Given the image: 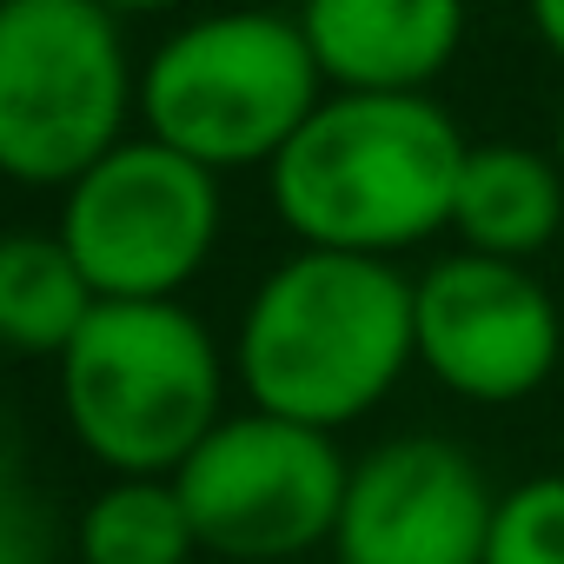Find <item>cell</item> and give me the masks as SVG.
<instances>
[{
  "label": "cell",
  "instance_id": "cell-8",
  "mask_svg": "<svg viewBox=\"0 0 564 564\" xmlns=\"http://www.w3.org/2000/svg\"><path fill=\"white\" fill-rule=\"evenodd\" d=\"M419 372L465 405H518L564 359L557 293L524 259L445 252L412 279Z\"/></svg>",
  "mask_w": 564,
  "mask_h": 564
},
{
  "label": "cell",
  "instance_id": "cell-3",
  "mask_svg": "<svg viewBox=\"0 0 564 564\" xmlns=\"http://www.w3.org/2000/svg\"><path fill=\"white\" fill-rule=\"evenodd\" d=\"M232 352L186 300H100L54 359L67 438L107 478H173L232 412Z\"/></svg>",
  "mask_w": 564,
  "mask_h": 564
},
{
  "label": "cell",
  "instance_id": "cell-12",
  "mask_svg": "<svg viewBox=\"0 0 564 564\" xmlns=\"http://www.w3.org/2000/svg\"><path fill=\"white\" fill-rule=\"evenodd\" d=\"M94 306L100 300L61 232H34V226L0 232V352L61 359Z\"/></svg>",
  "mask_w": 564,
  "mask_h": 564
},
{
  "label": "cell",
  "instance_id": "cell-15",
  "mask_svg": "<svg viewBox=\"0 0 564 564\" xmlns=\"http://www.w3.org/2000/svg\"><path fill=\"white\" fill-rule=\"evenodd\" d=\"M485 564H564V471H538L498 491Z\"/></svg>",
  "mask_w": 564,
  "mask_h": 564
},
{
  "label": "cell",
  "instance_id": "cell-5",
  "mask_svg": "<svg viewBox=\"0 0 564 564\" xmlns=\"http://www.w3.org/2000/svg\"><path fill=\"white\" fill-rule=\"evenodd\" d=\"M140 120V54L94 0H0V180L74 186Z\"/></svg>",
  "mask_w": 564,
  "mask_h": 564
},
{
  "label": "cell",
  "instance_id": "cell-17",
  "mask_svg": "<svg viewBox=\"0 0 564 564\" xmlns=\"http://www.w3.org/2000/svg\"><path fill=\"white\" fill-rule=\"evenodd\" d=\"M94 8H107L113 21H166V14L186 8V0H94Z\"/></svg>",
  "mask_w": 564,
  "mask_h": 564
},
{
  "label": "cell",
  "instance_id": "cell-4",
  "mask_svg": "<svg viewBox=\"0 0 564 564\" xmlns=\"http://www.w3.org/2000/svg\"><path fill=\"white\" fill-rule=\"evenodd\" d=\"M326 100V74L300 34V14L213 8L180 21L140 54V133L226 173H265L306 113Z\"/></svg>",
  "mask_w": 564,
  "mask_h": 564
},
{
  "label": "cell",
  "instance_id": "cell-10",
  "mask_svg": "<svg viewBox=\"0 0 564 564\" xmlns=\"http://www.w3.org/2000/svg\"><path fill=\"white\" fill-rule=\"evenodd\" d=\"M326 94H432L465 47V0H300Z\"/></svg>",
  "mask_w": 564,
  "mask_h": 564
},
{
  "label": "cell",
  "instance_id": "cell-13",
  "mask_svg": "<svg viewBox=\"0 0 564 564\" xmlns=\"http://www.w3.org/2000/svg\"><path fill=\"white\" fill-rule=\"evenodd\" d=\"M80 564H199V538L173 478H107L74 518Z\"/></svg>",
  "mask_w": 564,
  "mask_h": 564
},
{
  "label": "cell",
  "instance_id": "cell-16",
  "mask_svg": "<svg viewBox=\"0 0 564 564\" xmlns=\"http://www.w3.org/2000/svg\"><path fill=\"white\" fill-rule=\"evenodd\" d=\"M524 14H531V34L544 41V54L564 61V0H524Z\"/></svg>",
  "mask_w": 564,
  "mask_h": 564
},
{
  "label": "cell",
  "instance_id": "cell-11",
  "mask_svg": "<svg viewBox=\"0 0 564 564\" xmlns=\"http://www.w3.org/2000/svg\"><path fill=\"white\" fill-rule=\"evenodd\" d=\"M564 232V173L524 140H471L452 193V239L491 259H538Z\"/></svg>",
  "mask_w": 564,
  "mask_h": 564
},
{
  "label": "cell",
  "instance_id": "cell-1",
  "mask_svg": "<svg viewBox=\"0 0 564 564\" xmlns=\"http://www.w3.org/2000/svg\"><path fill=\"white\" fill-rule=\"evenodd\" d=\"M226 352L246 405L346 432L372 419L419 366L412 279L399 259L293 246L246 293Z\"/></svg>",
  "mask_w": 564,
  "mask_h": 564
},
{
  "label": "cell",
  "instance_id": "cell-6",
  "mask_svg": "<svg viewBox=\"0 0 564 564\" xmlns=\"http://www.w3.org/2000/svg\"><path fill=\"white\" fill-rule=\"evenodd\" d=\"M54 232L87 272L94 300H186L226 232V180L133 127L74 186H61Z\"/></svg>",
  "mask_w": 564,
  "mask_h": 564
},
{
  "label": "cell",
  "instance_id": "cell-18",
  "mask_svg": "<svg viewBox=\"0 0 564 564\" xmlns=\"http://www.w3.org/2000/svg\"><path fill=\"white\" fill-rule=\"evenodd\" d=\"M551 160H557V173H564V107H557V133H551Z\"/></svg>",
  "mask_w": 564,
  "mask_h": 564
},
{
  "label": "cell",
  "instance_id": "cell-7",
  "mask_svg": "<svg viewBox=\"0 0 564 564\" xmlns=\"http://www.w3.org/2000/svg\"><path fill=\"white\" fill-rule=\"evenodd\" d=\"M352 458L339 432L279 419L259 405L226 412L173 471L193 538L219 564H293L333 544Z\"/></svg>",
  "mask_w": 564,
  "mask_h": 564
},
{
  "label": "cell",
  "instance_id": "cell-9",
  "mask_svg": "<svg viewBox=\"0 0 564 564\" xmlns=\"http://www.w3.org/2000/svg\"><path fill=\"white\" fill-rule=\"evenodd\" d=\"M498 491L485 465L432 432L386 438L352 458L333 557L339 564H485Z\"/></svg>",
  "mask_w": 564,
  "mask_h": 564
},
{
  "label": "cell",
  "instance_id": "cell-2",
  "mask_svg": "<svg viewBox=\"0 0 564 564\" xmlns=\"http://www.w3.org/2000/svg\"><path fill=\"white\" fill-rule=\"evenodd\" d=\"M471 140L432 94H326L272 153L265 199L293 246L399 259L452 232Z\"/></svg>",
  "mask_w": 564,
  "mask_h": 564
},
{
  "label": "cell",
  "instance_id": "cell-14",
  "mask_svg": "<svg viewBox=\"0 0 564 564\" xmlns=\"http://www.w3.org/2000/svg\"><path fill=\"white\" fill-rule=\"evenodd\" d=\"M54 557H61V524L34 485L28 425L0 399V564H54Z\"/></svg>",
  "mask_w": 564,
  "mask_h": 564
}]
</instances>
